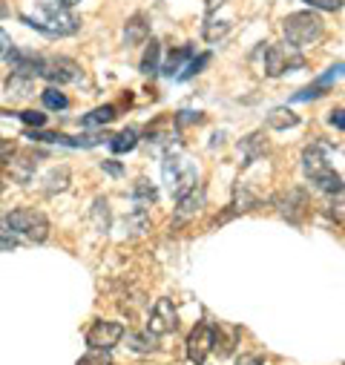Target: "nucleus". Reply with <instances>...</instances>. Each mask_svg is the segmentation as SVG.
I'll return each instance as SVG.
<instances>
[{
	"label": "nucleus",
	"mask_w": 345,
	"mask_h": 365,
	"mask_svg": "<svg viewBox=\"0 0 345 365\" xmlns=\"http://www.w3.org/2000/svg\"><path fill=\"white\" fill-rule=\"evenodd\" d=\"M265 150H268V144H262V133H253V135H247V138L239 144V153H244V164L256 161Z\"/></svg>",
	"instance_id": "18"
},
{
	"label": "nucleus",
	"mask_w": 345,
	"mask_h": 365,
	"mask_svg": "<svg viewBox=\"0 0 345 365\" xmlns=\"http://www.w3.org/2000/svg\"><path fill=\"white\" fill-rule=\"evenodd\" d=\"M135 196H138V199H147V202H155V190H153L150 181H144V178L135 185Z\"/></svg>",
	"instance_id": "30"
},
{
	"label": "nucleus",
	"mask_w": 345,
	"mask_h": 365,
	"mask_svg": "<svg viewBox=\"0 0 345 365\" xmlns=\"http://www.w3.org/2000/svg\"><path fill=\"white\" fill-rule=\"evenodd\" d=\"M38 78H46L49 83H72L81 78V66L78 61L66 58V55H49V58H41V66H38Z\"/></svg>",
	"instance_id": "7"
},
{
	"label": "nucleus",
	"mask_w": 345,
	"mask_h": 365,
	"mask_svg": "<svg viewBox=\"0 0 345 365\" xmlns=\"http://www.w3.org/2000/svg\"><path fill=\"white\" fill-rule=\"evenodd\" d=\"M6 227L12 230V233H18V236H26L29 242H46L49 239V219L41 213V210H35V207H18V210H12L6 219Z\"/></svg>",
	"instance_id": "4"
},
{
	"label": "nucleus",
	"mask_w": 345,
	"mask_h": 365,
	"mask_svg": "<svg viewBox=\"0 0 345 365\" xmlns=\"http://www.w3.org/2000/svg\"><path fill=\"white\" fill-rule=\"evenodd\" d=\"M21 21L43 35H52V38H66L81 29V18L72 15L69 6H63V4H38L35 15H21Z\"/></svg>",
	"instance_id": "1"
},
{
	"label": "nucleus",
	"mask_w": 345,
	"mask_h": 365,
	"mask_svg": "<svg viewBox=\"0 0 345 365\" xmlns=\"http://www.w3.org/2000/svg\"><path fill=\"white\" fill-rule=\"evenodd\" d=\"M115 118V107L113 104H107V107H98V110H93L90 115L83 118V127H98V124H110Z\"/></svg>",
	"instance_id": "24"
},
{
	"label": "nucleus",
	"mask_w": 345,
	"mask_h": 365,
	"mask_svg": "<svg viewBox=\"0 0 345 365\" xmlns=\"http://www.w3.org/2000/svg\"><path fill=\"white\" fill-rule=\"evenodd\" d=\"M127 345L135 351V354H153V351H158V336L155 334H150V331H144V334H127Z\"/></svg>",
	"instance_id": "16"
},
{
	"label": "nucleus",
	"mask_w": 345,
	"mask_h": 365,
	"mask_svg": "<svg viewBox=\"0 0 345 365\" xmlns=\"http://www.w3.org/2000/svg\"><path fill=\"white\" fill-rule=\"evenodd\" d=\"M230 26H233L230 21H219L216 15H210V18H207V24H205V41H207V43L222 41V38L230 32Z\"/></svg>",
	"instance_id": "21"
},
{
	"label": "nucleus",
	"mask_w": 345,
	"mask_h": 365,
	"mask_svg": "<svg viewBox=\"0 0 345 365\" xmlns=\"http://www.w3.org/2000/svg\"><path fill=\"white\" fill-rule=\"evenodd\" d=\"M158 58H161V43L155 41V38H150V43H147V49H144V58H141V72L144 75H155L158 72Z\"/></svg>",
	"instance_id": "19"
},
{
	"label": "nucleus",
	"mask_w": 345,
	"mask_h": 365,
	"mask_svg": "<svg viewBox=\"0 0 345 365\" xmlns=\"http://www.w3.org/2000/svg\"><path fill=\"white\" fill-rule=\"evenodd\" d=\"M311 9H322V12H339L342 9V0H302Z\"/></svg>",
	"instance_id": "27"
},
{
	"label": "nucleus",
	"mask_w": 345,
	"mask_h": 365,
	"mask_svg": "<svg viewBox=\"0 0 345 365\" xmlns=\"http://www.w3.org/2000/svg\"><path fill=\"white\" fill-rule=\"evenodd\" d=\"M61 4H63V6H69V9H72V6H75V4H81V0H61Z\"/></svg>",
	"instance_id": "36"
},
{
	"label": "nucleus",
	"mask_w": 345,
	"mask_h": 365,
	"mask_svg": "<svg viewBox=\"0 0 345 365\" xmlns=\"http://www.w3.org/2000/svg\"><path fill=\"white\" fill-rule=\"evenodd\" d=\"M274 205H277L279 216H282V219H288L291 225H302V219H305V213H308V207H311L308 193H305L302 187H291L288 193L277 196V199H274Z\"/></svg>",
	"instance_id": "9"
},
{
	"label": "nucleus",
	"mask_w": 345,
	"mask_h": 365,
	"mask_svg": "<svg viewBox=\"0 0 345 365\" xmlns=\"http://www.w3.org/2000/svg\"><path fill=\"white\" fill-rule=\"evenodd\" d=\"M213 342H216V328H210L207 322H199L187 336V359L193 365H205L213 351Z\"/></svg>",
	"instance_id": "10"
},
{
	"label": "nucleus",
	"mask_w": 345,
	"mask_h": 365,
	"mask_svg": "<svg viewBox=\"0 0 345 365\" xmlns=\"http://www.w3.org/2000/svg\"><path fill=\"white\" fill-rule=\"evenodd\" d=\"M210 58H213L210 52H202V55H199V58H193V61L187 63V69H185V72H179L176 78H182V81H187V78H193V75H199V72H205V66L210 63Z\"/></svg>",
	"instance_id": "25"
},
{
	"label": "nucleus",
	"mask_w": 345,
	"mask_h": 365,
	"mask_svg": "<svg viewBox=\"0 0 345 365\" xmlns=\"http://www.w3.org/2000/svg\"><path fill=\"white\" fill-rule=\"evenodd\" d=\"M302 66H305V58L294 46L271 43L265 49V75H271V78H279V75L294 72V69H302Z\"/></svg>",
	"instance_id": "6"
},
{
	"label": "nucleus",
	"mask_w": 345,
	"mask_h": 365,
	"mask_svg": "<svg viewBox=\"0 0 345 365\" xmlns=\"http://www.w3.org/2000/svg\"><path fill=\"white\" fill-rule=\"evenodd\" d=\"M207 6H216V0H207Z\"/></svg>",
	"instance_id": "37"
},
{
	"label": "nucleus",
	"mask_w": 345,
	"mask_h": 365,
	"mask_svg": "<svg viewBox=\"0 0 345 365\" xmlns=\"http://www.w3.org/2000/svg\"><path fill=\"white\" fill-rule=\"evenodd\" d=\"M282 35L288 41V46L294 49H308L314 43L322 41L325 35V24L316 12H294L282 21Z\"/></svg>",
	"instance_id": "3"
},
{
	"label": "nucleus",
	"mask_w": 345,
	"mask_h": 365,
	"mask_svg": "<svg viewBox=\"0 0 345 365\" xmlns=\"http://www.w3.org/2000/svg\"><path fill=\"white\" fill-rule=\"evenodd\" d=\"M78 365H113V359H110V354L107 351H90V354H83L81 359H78Z\"/></svg>",
	"instance_id": "26"
},
{
	"label": "nucleus",
	"mask_w": 345,
	"mask_h": 365,
	"mask_svg": "<svg viewBox=\"0 0 345 365\" xmlns=\"http://www.w3.org/2000/svg\"><path fill=\"white\" fill-rule=\"evenodd\" d=\"M147 331L155 334V336L176 334V331H179V314H176V305H172V299H158V302L153 305Z\"/></svg>",
	"instance_id": "11"
},
{
	"label": "nucleus",
	"mask_w": 345,
	"mask_h": 365,
	"mask_svg": "<svg viewBox=\"0 0 345 365\" xmlns=\"http://www.w3.org/2000/svg\"><path fill=\"white\" fill-rule=\"evenodd\" d=\"M0 193H4V185H0Z\"/></svg>",
	"instance_id": "38"
},
{
	"label": "nucleus",
	"mask_w": 345,
	"mask_h": 365,
	"mask_svg": "<svg viewBox=\"0 0 345 365\" xmlns=\"http://www.w3.org/2000/svg\"><path fill=\"white\" fill-rule=\"evenodd\" d=\"M302 170H305V175L311 178V185H314L316 190L328 193V196H339V193L345 190V181H342V175L328 164L322 144H308V147L302 150Z\"/></svg>",
	"instance_id": "2"
},
{
	"label": "nucleus",
	"mask_w": 345,
	"mask_h": 365,
	"mask_svg": "<svg viewBox=\"0 0 345 365\" xmlns=\"http://www.w3.org/2000/svg\"><path fill=\"white\" fill-rule=\"evenodd\" d=\"M104 170H107V173H113V175H121V167H118V164H113V161H104Z\"/></svg>",
	"instance_id": "34"
},
{
	"label": "nucleus",
	"mask_w": 345,
	"mask_h": 365,
	"mask_svg": "<svg viewBox=\"0 0 345 365\" xmlns=\"http://www.w3.org/2000/svg\"><path fill=\"white\" fill-rule=\"evenodd\" d=\"M150 38V18L144 12H135L127 24H124V43L127 46H141Z\"/></svg>",
	"instance_id": "12"
},
{
	"label": "nucleus",
	"mask_w": 345,
	"mask_h": 365,
	"mask_svg": "<svg viewBox=\"0 0 345 365\" xmlns=\"http://www.w3.org/2000/svg\"><path fill=\"white\" fill-rule=\"evenodd\" d=\"M9 52H12V38H9L4 29H0V61H6Z\"/></svg>",
	"instance_id": "31"
},
{
	"label": "nucleus",
	"mask_w": 345,
	"mask_h": 365,
	"mask_svg": "<svg viewBox=\"0 0 345 365\" xmlns=\"http://www.w3.org/2000/svg\"><path fill=\"white\" fill-rule=\"evenodd\" d=\"M6 15H9V6H6V4H4V0H0V21H4V18H6Z\"/></svg>",
	"instance_id": "35"
},
{
	"label": "nucleus",
	"mask_w": 345,
	"mask_h": 365,
	"mask_svg": "<svg viewBox=\"0 0 345 365\" xmlns=\"http://www.w3.org/2000/svg\"><path fill=\"white\" fill-rule=\"evenodd\" d=\"M164 178H167V185H170V193L172 196H185L190 187L199 185V173L193 167V161H187L185 155H167L164 161Z\"/></svg>",
	"instance_id": "5"
},
{
	"label": "nucleus",
	"mask_w": 345,
	"mask_h": 365,
	"mask_svg": "<svg viewBox=\"0 0 345 365\" xmlns=\"http://www.w3.org/2000/svg\"><path fill=\"white\" fill-rule=\"evenodd\" d=\"M193 58V43H185V46H179V49H172L170 55H167V61H164V66H161V72L164 75H179V69H182V63L185 61H190Z\"/></svg>",
	"instance_id": "14"
},
{
	"label": "nucleus",
	"mask_w": 345,
	"mask_h": 365,
	"mask_svg": "<svg viewBox=\"0 0 345 365\" xmlns=\"http://www.w3.org/2000/svg\"><path fill=\"white\" fill-rule=\"evenodd\" d=\"M43 185H46V187H43L46 193H61V190H66V185H69V170H66V167L52 170V173L46 175Z\"/></svg>",
	"instance_id": "22"
},
{
	"label": "nucleus",
	"mask_w": 345,
	"mask_h": 365,
	"mask_svg": "<svg viewBox=\"0 0 345 365\" xmlns=\"http://www.w3.org/2000/svg\"><path fill=\"white\" fill-rule=\"evenodd\" d=\"M299 124V115L294 113V110H288V107H277L271 115H268V127L271 130H291V127H297Z\"/></svg>",
	"instance_id": "17"
},
{
	"label": "nucleus",
	"mask_w": 345,
	"mask_h": 365,
	"mask_svg": "<svg viewBox=\"0 0 345 365\" xmlns=\"http://www.w3.org/2000/svg\"><path fill=\"white\" fill-rule=\"evenodd\" d=\"M21 121L29 124V127H43L46 124V115L38 113V110H26V113H21Z\"/></svg>",
	"instance_id": "29"
},
{
	"label": "nucleus",
	"mask_w": 345,
	"mask_h": 365,
	"mask_svg": "<svg viewBox=\"0 0 345 365\" xmlns=\"http://www.w3.org/2000/svg\"><path fill=\"white\" fill-rule=\"evenodd\" d=\"M124 325L121 322H113V319H98L93 322V328L86 331V345L96 348V351H110L115 348L121 339H124Z\"/></svg>",
	"instance_id": "8"
},
{
	"label": "nucleus",
	"mask_w": 345,
	"mask_h": 365,
	"mask_svg": "<svg viewBox=\"0 0 345 365\" xmlns=\"http://www.w3.org/2000/svg\"><path fill=\"white\" fill-rule=\"evenodd\" d=\"M41 98H43V107H46V110H66V107H69V98L61 93L58 86H49V89H43V93H41Z\"/></svg>",
	"instance_id": "23"
},
{
	"label": "nucleus",
	"mask_w": 345,
	"mask_h": 365,
	"mask_svg": "<svg viewBox=\"0 0 345 365\" xmlns=\"http://www.w3.org/2000/svg\"><path fill=\"white\" fill-rule=\"evenodd\" d=\"M15 245H18L15 233L6 227V222H0V250H12Z\"/></svg>",
	"instance_id": "28"
},
{
	"label": "nucleus",
	"mask_w": 345,
	"mask_h": 365,
	"mask_svg": "<svg viewBox=\"0 0 345 365\" xmlns=\"http://www.w3.org/2000/svg\"><path fill=\"white\" fill-rule=\"evenodd\" d=\"M202 207H205V190H202L199 185H196V187H190L185 196H179V199H176V213H179L182 219L196 216Z\"/></svg>",
	"instance_id": "13"
},
{
	"label": "nucleus",
	"mask_w": 345,
	"mask_h": 365,
	"mask_svg": "<svg viewBox=\"0 0 345 365\" xmlns=\"http://www.w3.org/2000/svg\"><path fill=\"white\" fill-rule=\"evenodd\" d=\"M328 121H331V127H336V130H345V107L334 110V113L328 115Z\"/></svg>",
	"instance_id": "32"
},
{
	"label": "nucleus",
	"mask_w": 345,
	"mask_h": 365,
	"mask_svg": "<svg viewBox=\"0 0 345 365\" xmlns=\"http://www.w3.org/2000/svg\"><path fill=\"white\" fill-rule=\"evenodd\" d=\"M6 89H9V96H12V98H29V96H32V89H35V78L12 72V78L6 81Z\"/></svg>",
	"instance_id": "15"
},
{
	"label": "nucleus",
	"mask_w": 345,
	"mask_h": 365,
	"mask_svg": "<svg viewBox=\"0 0 345 365\" xmlns=\"http://www.w3.org/2000/svg\"><path fill=\"white\" fill-rule=\"evenodd\" d=\"M135 144H138V130L135 127H127V130H121L118 135L110 138V150L113 153H130Z\"/></svg>",
	"instance_id": "20"
},
{
	"label": "nucleus",
	"mask_w": 345,
	"mask_h": 365,
	"mask_svg": "<svg viewBox=\"0 0 345 365\" xmlns=\"http://www.w3.org/2000/svg\"><path fill=\"white\" fill-rule=\"evenodd\" d=\"M236 365H262V356H256V354H242L236 359Z\"/></svg>",
	"instance_id": "33"
}]
</instances>
